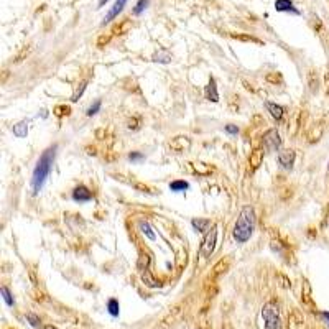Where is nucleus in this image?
Listing matches in <instances>:
<instances>
[{"label": "nucleus", "mask_w": 329, "mask_h": 329, "mask_svg": "<svg viewBox=\"0 0 329 329\" xmlns=\"http://www.w3.org/2000/svg\"><path fill=\"white\" fill-rule=\"evenodd\" d=\"M107 2H109V0H99V7H104Z\"/></svg>", "instance_id": "33"}, {"label": "nucleus", "mask_w": 329, "mask_h": 329, "mask_svg": "<svg viewBox=\"0 0 329 329\" xmlns=\"http://www.w3.org/2000/svg\"><path fill=\"white\" fill-rule=\"evenodd\" d=\"M101 106H102V102L101 101H96L94 104H91L89 106V109H87V112L86 114L89 115V117H92V115H96L99 110H101Z\"/></svg>", "instance_id": "23"}, {"label": "nucleus", "mask_w": 329, "mask_h": 329, "mask_svg": "<svg viewBox=\"0 0 329 329\" xmlns=\"http://www.w3.org/2000/svg\"><path fill=\"white\" fill-rule=\"evenodd\" d=\"M267 79H269V81H274V82H276V81L281 82V76H280V74L276 78H274V74H269V76H267Z\"/></svg>", "instance_id": "30"}, {"label": "nucleus", "mask_w": 329, "mask_h": 329, "mask_svg": "<svg viewBox=\"0 0 329 329\" xmlns=\"http://www.w3.org/2000/svg\"><path fill=\"white\" fill-rule=\"evenodd\" d=\"M129 129H132V130L138 129V120L137 119H130L129 120Z\"/></svg>", "instance_id": "28"}, {"label": "nucleus", "mask_w": 329, "mask_h": 329, "mask_svg": "<svg viewBox=\"0 0 329 329\" xmlns=\"http://www.w3.org/2000/svg\"><path fill=\"white\" fill-rule=\"evenodd\" d=\"M147 5H148V0H138L137 5H135V8H134V13L135 15H140V13L147 8Z\"/></svg>", "instance_id": "24"}, {"label": "nucleus", "mask_w": 329, "mask_h": 329, "mask_svg": "<svg viewBox=\"0 0 329 329\" xmlns=\"http://www.w3.org/2000/svg\"><path fill=\"white\" fill-rule=\"evenodd\" d=\"M191 166H192V170H194V173H197V175H209L211 171V168L208 166V164H204V163H190Z\"/></svg>", "instance_id": "19"}, {"label": "nucleus", "mask_w": 329, "mask_h": 329, "mask_svg": "<svg viewBox=\"0 0 329 329\" xmlns=\"http://www.w3.org/2000/svg\"><path fill=\"white\" fill-rule=\"evenodd\" d=\"M216 242H218V227L213 225V227H211L208 232H206L204 241H203V244H201V247H199V255L204 257V258H208V257L213 255V252L216 248Z\"/></svg>", "instance_id": "4"}, {"label": "nucleus", "mask_w": 329, "mask_h": 329, "mask_svg": "<svg viewBox=\"0 0 329 329\" xmlns=\"http://www.w3.org/2000/svg\"><path fill=\"white\" fill-rule=\"evenodd\" d=\"M225 132L230 134V135H237L239 129H237V125H225Z\"/></svg>", "instance_id": "27"}, {"label": "nucleus", "mask_w": 329, "mask_h": 329, "mask_svg": "<svg viewBox=\"0 0 329 329\" xmlns=\"http://www.w3.org/2000/svg\"><path fill=\"white\" fill-rule=\"evenodd\" d=\"M257 225V216H255V209L252 206H244L239 213V218L234 224V230H232V237L237 244H246L248 239L252 237L253 230H255Z\"/></svg>", "instance_id": "2"}, {"label": "nucleus", "mask_w": 329, "mask_h": 329, "mask_svg": "<svg viewBox=\"0 0 329 329\" xmlns=\"http://www.w3.org/2000/svg\"><path fill=\"white\" fill-rule=\"evenodd\" d=\"M46 329H56V328H53V326H48V328H46Z\"/></svg>", "instance_id": "34"}, {"label": "nucleus", "mask_w": 329, "mask_h": 329, "mask_svg": "<svg viewBox=\"0 0 329 329\" xmlns=\"http://www.w3.org/2000/svg\"><path fill=\"white\" fill-rule=\"evenodd\" d=\"M86 87H87V81H82L81 84H79V87H76V91H74L73 97H71V101H73V102H78V101H79V97L82 96V92L86 91Z\"/></svg>", "instance_id": "21"}, {"label": "nucleus", "mask_w": 329, "mask_h": 329, "mask_svg": "<svg viewBox=\"0 0 329 329\" xmlns=\"http://www.w3.org/2000/svg\"><path fill=\"white\" fill-rule=\"evenodd\" d=\"M143 158V155L142 153H138V152H132V153H129V160H132V162H138V160H142Z\"/></svg>", "instance_id": "26"}, {"label": "nucleus", "mask_w": 329, "mask_h": 329, "mask_svg": "<svg viewBox=\"0 0 329 329\" xmlns=\"http://www.w3.org/2000/svg\"><path fill=\"white\" fill-rule=\"evenodd\" d=\"M56 150H58V145L53 143L51 147H48L40 155L38 162H36V166H35V170H33V176H31V191L35 196L43 190L45 183L48 180L51 170H53Z\"/></svg>", "instance_id": "1"}, {"label": "nucleus", "mask_w": 329, "mask_h": 329, "mask_svg": "<svg viewBox=\"0 0 329 329\" xmlns=\"http://www.w3.org/2000/svg\"><path fill=\"white\" fill-rule=\"evenodd\" d=\"M107 309H109L110 316L117 318V316H119V313H120V304H119V302H117L115 298L109 300V303H107Z\"/></svg>", "instance_id": "18"}, {"label": "nucleus", "mask_w": 329, "mask_h": 329, "mask_svg": "<svg viewBox=\"0 0 329 329\" xmlns=\"http://www.w3.org/2000/svg\"><path fill=\"white\" fill-rule=\"evenodd\" d=\"M27 319L30 321V324L33 328H38L40 326V318L36 316V314H33V313H28L27 314Z\"/></svg>", "instance_id": "25"}, {"label": "nucleus", "mask_w": 329, "mask_h": 329, "mask_svg": "<svg viewBox=\"0 0 329 329\" xmlns=\"http://www.w3.org/2000/svg\"><path fill=\"white\" fill-rule=\"evenodd\" d=\"M328 170H329V163H328Z\"/></svg>", "instance_id": "35"}, {"label": "nucleus", "mask_w": 329, "mask_h": 329, "mask_svg": "<svg viewBox=\"0 0 329 329\" xmlns=\"http://www.w3.org/2000/svg\"><path fill=\"white\" fill-rule=\"evenodd\" d=\"M191 225L194 227V230H197V232H208V230L213 227L211 225V220L209 219H201V218H197V219H192L191 220Z\"/></svg>", "instance_id": "14"}, {"label": "nucleus", "mask_w": 329, "mask_h": 329, "mask_svg": "<svg viewBox=\"0 0 329 329\" xmlns=\"http://www.w3.org/2000/svg\"><path fill=\"white\" fill-rule=\"evenodd\" d=\"M0 293H2V296H3V302H5L8 306H13L15 304V302H13V296H12V293H10V290L7 288V286H2V290H0Z\"/></svg>", "instance_id": "20"}, {"label": "nucleus", "mask_w": 329, "mask_h": 329, "mask_svg": "<svg viewBox=\"0 0 329 329\" xmlns=\"http://www.w3.org/2000/svg\"><path fill=\"white\" fill-rule=\"evenodd\" d=\"M135 188L142 190L143 192H150V188H148V186H145V185H140V183H135Z\"/></svg>", "instance_id": "29"}, {"label": "nucleus", "mask_w": 329, "mask_h": 329, "mask_svg": "<svg viewBox=\"0 0 329 329\" xmlns=\"http://www.w3.org/2000/svg\"><path fill=\"white\" fill-rule=\"evenodd\" d=\"M188 188H190V183L185 181V180H176L170 183V190L175 191V192H180V191H186Z\"/></svg>", "instance_id": "17"}, {"label": "nucleus", "mask_w": 329, "mask_h": 329, "mask_svg": "<svg viewBox=\"0 0 329 329\" xmlns=\"http://www.w3.org/2000/svg\"><path fill=\"white\" fill-rule=\"evenodd\" d=\"M275 8L276 12H291L295 15H300V10H296L291 0H275Z\"/></svg>", "instance_id": "13"}, {"label": "nucleus", "mask_w": 329, "mask_h": 329, "mask_svg": "<svg viewBox=\"0 0 329 329\" xmlns=\"http://www.w3.org/2000/svg\"><path fill=\"white\" fill-rule=\"evenodd\" d=\"M190 145H191V140H190V137H175L171 140L170 143H168V147H170L173 152H176V153H180V152H185V150H188L190 148Z\"/></svg>", "instance_id": "8"}, {"label": "nucleus", "mask_w": 329, "mask_h": 329, "mask_svg": "<svg viewBox=\"0 0 329 329\" xmlns=\"http://www.w3.org/2000/svg\"><path fill=\"white\" fill-rule=\"evenodd\" d=\"M204 96L211 102H219V92H218V84H216V79L211 78L208 86L204 87Z\"/></svg>", "instance_id": "10"}, {"label": "nucleus", "mask_w": 329, "mask_h": 329, "mask_svg": "<svg viewBox=\"0 0 329 329\" xmlns=\"http://www.w3.org/2000/svg\"><path fill=\"white\" fill-rule=\"evenodd\" d=\"M262 145H263V150H265V152H280V148H281L280 132L276 129L267 130L262 137Z\"/></svg>", "instance_id": "5"}, {"label": "nucleus", "mask_w": 329, "mask_h": 329, "mask_svg": "<svg viewBox=\"0 0 329 329\" xmlns=\"http://www.w3.org/2000/svg\"><path fill=\"white\" fill-rule=\"evenodd\" d=\"M138 229H140V232L145 234V236L150 239V241H155V234H153V230H152V227H150V224L147 222V220H140Z\"/></svg>", "instance_id": "16"}, {"label": "nucleus", "mask_w": 329, "mask_h": 329, "mask_svg": "<svg viewBox=\"0 0 329 329\" xmlns=\"http://www.w3.org/2000/svg\"><path fill=\"white\" fill-rule=\"evenodd\" d=\"M262 318L265 323L263 329H280V313L276 304L267 303L262 309Z\"/></svg>", "instance_id": "3"}, {"label": "nucleus", "mask_w": 329, "mask_h": 329, "mask_svg": "<svg viewBox=\"0 0 329 329\" xmlns=\"http://www.w3.org/2000/svg\"><path fill=\"white\" fill-rule=\"evenodd\" d=\"M263 152H265L263 148H255L250 153V157H248V164H250L252 171H255L257 168L263 163Z\"/></svg>", "instance_id": "11"}, {"label": "nucleus", "mask_w": 329, "mask_h": 329, "mask_svg": "<svg viewBox=\"0 0 329 329\" xmlns=\"http://www.w3.org/2000/svg\"><path fill=\"white\" fill-rule=\"evenodd\" d=\"M295 160H296L295 150L286 148V150H280V152H278V163H280V166L283 168V170H291V168H293V164H295Z\"/></svg>", "instance_id": "6"}, {"label": "nucleus", "mask_w": 329, "mask_h": 329, "mask_svg": "<svg viewBox=\"0 0 329 329\" xmlns=\"http://www.w3.org/2000/svg\"><path fill=\"white\" fill-rule=\"evenodd\" d=\"M321 316H323L324 319H326V323H328V326H329V311H323Z\"/></svg>", "instance_id": "31"}, {"label": "nucleus", "mask_w": 329, "mask_h": 329, "mask_svg": "<svg viewBox=\"0 0 329 329\" xmlns=\"http://www.w3.org/2000/svg\"><path fill=\"white\" fill-rule=\"evenodd\" d=\"M69 112H71V109H69L68 106H56L53 109V114L56 117H64V115H69Z\"/></svg>", "instance_id": "22"}, {"label": "nucleus", "mask_w": 329, "mask_h": 329, "mask_svg": "<svg viewBox=\"0 0 329 329\" xmlns=\"http://www.w3.org/2000/svg\"><path fill=\"white\" fill-rule=\"evenodd\" d=\"M127 2H129V0H117V2L114 3V7H112L110 10L107 12V15L104 18V22H102V25H106V23H109V22L114 20L115 17H119V13L124 10V7H125Z\"/></svg>", "instance_id": "9"}, {"label": "nucleus", "mask_w": 329, "mask_h": 329, "mask_svg": "<svg viewBox=\"0 0 329 329\" xmlns=\"http://www.w3.org/2000/svg\"><path fill=\"white\" fill-rule=\"evenodd\" d=\"M12 132H13V135H15V137H18V138H25V137H27V134H28V122H27V120L18 122L17 125H13Z\"/></svg>", "instance_id": "15"}, {"label": "nucleus", "mask_w": 329, "mask_h": 329, "mask_svg": "<svg viewBox=\"0 0 329 329\" xmlns=\"http://www.w3.org/2000/svg\"><path fill=\"white\" fill-rule=\"evenodd\" d=\"M73 199L76 203H89L92 199V192L89 191V188H86L84 185H79L74 188L73 191Z\"/></svg>", "instance_id": "7"}, {"label": "nucleus", "mask_w": 329, "mask_h": 329, "mask_svg": "<svg viewBox=\"0 0 329 329\" xmlns=\"http://www.w3.org/2000/svg\"><path fill=\"white\" fill-rule=\"evenodd\" d=\"M298 119H300V114L296 115V120H295V124H298V122H300ZM296 127H298V125H295V129H293V132H291V135H295V134H296Z\"/></svg>", "instance_id": "32"}, {"label": "nucleus", "mask_w": 329, "mask_h": 329, "mask_svg": "<svg viewBox=\"0 0 329 329\" xmlns=\"http://www.w3.org/2000/svg\"><path fill=\"white\" fill-rule=\"evenodd\" d=\"M265 109L270 112V115L274 117L275 120H281L283 119V115H285V109L281 106H278V104H274V102H269L267 101L265 102Z\"/></svg>", "instance_id": "12"}]
</instances>
